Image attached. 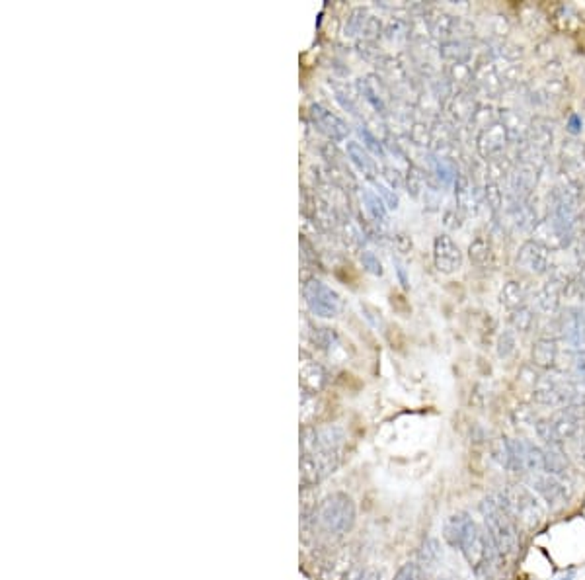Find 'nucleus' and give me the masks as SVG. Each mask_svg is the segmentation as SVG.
I'll list each match as a JSON object with an SVG mask.
<instances>
[{
    "instance_id": "4be33fe9",
    "label": "nucleus",
    "mask_w": 585,
    "mask_h": 580,
    "mask_svg": "<svg viewBox=\"0 0 585 580\" xmlns=\"http://www.w3.org/2000/svg\"><path fill=\"white\" fill-rule=\"evenodd\" d=\"M443 557L441 553V545L435 537H425L422 541V545L418 549V563L425 567H435L439 563V559Z\"/></svg>"
},
{
    "instance_id": "f8f14e48",
    "label": "nucleus",
    "mask_w": 585,
    "mask_h": 580,
    "mask_svg": "<svg viewBox=\"0 0 585 580\" xmlns=\"http://www.w3.org/2000/svg\"><path fill=\"white\" fill-rule=\"evenodd\" d=\"M499 121L503 123V127L508 129L510 141L513 145H523L529 139V129H531V121L525 120V116L519 110L513 108H501L499 110Z\"/></svg>"
},
{
    "instance_id": "6ab92c4d",
    "label": "nucleus",
    "mask_w": 585,
    "mask_h": 580,
    "mask_svg": "<svg viewBox=\"0 0 585 580\" xmlns=\"http://www.w3.org/2000/svg\"><path fill=\"white\" fill-rule=\"evenodd\" d=\"M537 325V311L531 305L519 307L510 313V329L515 330L517 334H527L531 332Z\"/></svg>"
},
{
    "instance_id": "aec40b11",
    "label": "nucleus",
    "mask_w": 585,
    "mask_h": 580,
    "mask_svg": "<svg viewBox=\"0 0 585 580\" xmlns=\"http://www.w3.org/2000/svg\"><path fill=\"white\" fill-rule=\"evenodd\" d=\"M544 473L554 475L558 479L568 477V460L564 455V449L544 448Z\"/></svg>"
},
{
    "instance_id": "c85d7f7f",
    "label": "nucleus",
    "mask_w": 585,
    "mask_h": 580,
    "mask_svg": "<svg viewBox=\"0 0 585 580\" xmlns=\"http://www.w3.org/2000/svg\"><path fill=\"white\" fill-rule=\"evenodd\" d=\"M566 132L570 133L572 137H577L579 133L584 132V116L572 111V114L568 116V120H566Z\"/></svg>"
},
{
    "instance_id": "c756f323",
    "label": "nucleus",
    "mask_w": 585,
    "mask_h": 580,
    "mask_svg": "<svg viewBox=\"0 0 585 580\" xmlns=\"http://www.w3.org/2000/svg\"><path fill=\"white\" fill-rule=\"evenodd\" d=\"M574 579H575V572H574V570H570V572H568L566 577H560L558 580H574Z\"/></svg>"
},
{
    "instance_id": "9b49d317",
    "label": "nucleus",
    "mask_w": 585,
    "mask_h": 580,
    "mask_svg": "<svg viewBox=\"0 0 585 580\" xmlns=\"http://www.w3.org/2000/svg\"><path fill=\"white\" fill-rule=\"evenodd\" d=\"M344 442V432L340 428H322L313 436H306L303 442V453H318V451H340Z\"/></svg>"
},
{
    "instance_id": "1a4fd4ad",
    "label": "nucleus",
    "mask_w": 585,
    "mask_h": 580,
    "mask_svg": "<svg viewBox=\"0 0 585 580\" xmlns=\"http://www.w3.org/2000/svg\"><path fill=\"white\" fill-rule=\"evenodd\" d=\"M531 296L537 313H541L548 318L558 317V313L562 309V287L556 282L546 280L544 284H541L532 291Z\"/></svg>"
},
{
    "instance_id": "0eeeda50",
    "label": "nucleus",
    "mask_w": 585,
    "mask_h": 580,
    "mask_svg": "<svg viewBox=\"0 0 585 580\" xmlns=\"http://www.w3.org/2000/svg\"><path fill=\"white\" fill-rule=\"evenodd\" d=\"M510 135H508V129L503 127V123L498 121V123H492L488 125L484 129L476 132V137H474V145H476V153L478 156L488 163L492 158H498L501 154H505V149L510 145Z\"/></svg>"
},
{
    "instance_id": "423d86ee",
    "label": "nucleus",
    "mask_w": 585,
    "mask_h": 580,
    "mask_svg": "<svg viewBox=\"0 0 585 580\" xmlns=\"http://www.w3.org/2000/svg\"><path fill=\"white\" fill-rule=\"evenodd\" d=\"M529 484L535 493L541 496L544 502L548 504V508H562L568 504L570 500V491L566 487V482L554 475H548V473H531L529 477Z\"/></svg>"
},
{
    "instance_id": "4468645a",
    "label": "nucleus",
    "mask_w": 585,
    "mask_h": 580,
    "mask_svg": "<svg viewBox=\"0 0 585 580\" xmlns=\"http://www.w3.org/2000/svg\"><path fill=\"white\" fill-rule=\"evenodd\" d=\"M558 354H560V346L558 340L552 336H541L535 340L531 350V361L532 365L541 368V370H552L558 361Z\"/></svg>"
},
{
    "instance_id": "f3484780",
    "label": "nucleus",
    "mask_w": 585,
    "mask_h": 580,
    "mask_svg": "<svg viewBox=\"0 0 585 580\" xmlns=\"http://www.w3.org/2000/svg\"><path fill=\"white\" fill-rule=\"evenodd\" d=\"M470 520H472V518H470V514H466V512H458V514L449 516V518L445 520L443 537H445V541H447L451 547L458 549V545H461V539H463V536H465L466 525H468Z\"/></svg>"
},
{
    "instance_id": "b1692460",
    "label": "nucleus",
    "mask_w": 585,
    "mask_h": 580,
    "mask_svg": "<svg viewBox=\"0 0 585 580\" xmlns=\"http://www.w3.org/2000/svg\"><path fill=\"white\" fill-rule=\"evenodd\" d=\"M498 121L499 111L496 110L492 104H488V102H478L474 116H472V120H470V125L476 127L478 132H480V129H484V127L492 125V123H498Z\"/></svg>"
},
{
    "instance_id": "9d476101",
    "label": "nucleus",
    "mask_w": 585,
    "mask_h": 580,
    "mask_svg": "<svg viewBox=\"0 0 585 580\" xmlns=\"http://www.w3.org/2000/svg\"><path fill=\"white\" fill-rule=\"evenodd\" d=\"M434 260L439 272L453 274L456 270H461V266H463V252L451 237L441 235V237L435 239Z\"/></svg>"
},
{
    "instance_id": "2eb2a0df",
    "label": "nucleus",
    "mask_w": 585,
    "mask_h": 580,
    "mask_svg": "<svg viewBox=\"0 0 585 580\" xmlns=\"http://www.w3.org/2000/svg\"><path fill=\"white\" fill-rule=\"evenodd\" d=\"M527 143L539 149L541 153L548 154V151L554 147V127L552 121L546 118H535L531 120V129H529V139Z\"/></svg>"
},
{
    "instance_id": "f257e3e1",
    "label": "nucleus",
    "mask_w": 585,
    "mask_h": 580,
    "mask_svg": "<svg viewBox=\"0 0 585 580\" xmlns=\"http://www.w3.org/2000/svg\"><path fill=\"white\" fill-rule=\"evenodd\" d=\"M480 514L484 518L486 534L492 539L494 547L498 549L503 557L515 555L521 545L517 520L508 512V508L501 504L498 494H492L480 502Z\"/></svg>"
},
{
    "instance_id": "ddd939ff",
    "label": "nucleus",
    "mask_w": 585,
    "mask_h": 580,
    "mask_svg": "<svg viewBox=\"0 0 585 580\" xmlns=\"http://www.w3.org/2000/svg\"><path fill=\"white\" fill-rule=\"evenodd\" d=\"M529 296H531V289L529 285L525 284L523 280H510L505 282L503 287L499 289V305L508 311H515L519 307L529 305Z\"/></svg>"
},
{
    "instance_id": "dca6fc26",
    "label": "nucleus",
    "mask_w": 585,
    "mask_h": 580,
    "mask_svg": "<svg viewBox=\"0 0 585 580\" xmlns=\"http://www.w3.org/2000/svg\"><path fill=\"white\" fill-rule=\"evenodd\" d=\"M455 196L456 206L461 211H465L466 215H474L478 211V196L474 184H470L468 176L458 174L455 180Z\"/></svg>"
},
{
    "instance_id": "7c9ffc66",
    "label": "nucleus",
    "mask_w": 585,
    "mask_h": 580,
    "mask_svg": "<svg viewBox=\"0 0 585 580\" xmlns=\"http://www.w3.org/2000/svg\"><path fill=\"white\" fill-rule=\"evenodd\" d=\"M582 116H584V120H585V100H584V114H582Z\"/></svg>"
},
{
    "instance_id": "7ed1b4c3",
    "label": "nucleus",
    "mask_w": 585,
    "mask_h": 580,
    "mask_svg": "<svg viewBox=\"0 0 585 580\" xmlns=\"http://www.w3.org/2000/svg\"><path fill=\"white\" fill-rule=\"evenodd\" d=\"M498 498L508 508V512L527 527H537L544 518L541 500L537 498L535 491L525 484H505L503 491L498 493Z\"/></svg>"
},
{
    "instance_id": "393cba45",
    "label": "nucleus",
    "mask_w": 585,
    "mask_h": 580,
    "mask_svg": "<svg viewBox=\"0 0 585 580\" xmlns=\"http://www.w3.org/2000/svg\"><path fill=\"white\" fill-rule=\"evenodd\" d=\"M517 332L511 329H505L499 332L498 342H496V354H498L499 360H510L515 356L517 352Z\"/></svg>"
},
{
    "instance_id": "bb28decb",
    "label": "nucleus",
    "mask_w": 585,
    "mask_h": 580,
    "mask_svg": "<svg viewBox=\"0 0 585 580\" xmlns=\"http://www.w3.org/2000/svg\"><path fill=\"white\" fill-rule=\"evenodd\" d=\"M425 579V569L418 561H410L406 565H402L394 580H423Z\"/></svg>"
},
{
    "instance_id": "412c9836",
    "label": "nucleus",
    "mask_w": 585,
    "mask_h": 580,
    "mask_svg": "<svg viewBox=\"0 0 585 580\" xmlns=\"http://www.w3.org/2000/svg\"><path fill=\"white\" fill-rule=\"evenodd\" d=\"M515 163L508 154H501L498 158H492L486 163V182H498L501 178H510Z\"/></svg>"
},
{
    "instance_id": "cd10ccee",
    "label": "nucleus",
    "mask_w": 585,
    "mask_h": 580,
    "mask_svg": "<svg viewBox=\"0 0 585 580\" xmlns=\"http://www.w3.org/2000/svg\"><path fill=\"white\" fill-rule=\"evenodd\" d=\"M380 577H382V572L379 569L367 567V569L351 570L346 580H380Z\"/></svg>"
},
{
    "instance_id": "2f4dec72",
    "label": "nucleus",
    "mask_w": 585,
    "mask_h": 580,
    "mask_svg": "<svg viewBox=\"0 0 585 580\" xmlns=\"http://www.w3.org/2000/svg\"><path fill=\"white\" fill-rule=\"evenodd\" d=\"M443 580H449V579H443Z\"/></svg>"
},
{
    "instance_id": "5701e85b",
    "label": "nucleus",
    "mask_w": 585,
    "mask_h": 580,
    "mask_svg": "<svg viewBox=\"0 0 585 580\" xmlns=\"http://www.w3.org/2000/svg\"><path fill=\"white\" fill-rule=\"evenodd\" d=\"M441 53L453 63H468V59L472 57V49L463 39H449L441 45Z\"/></svg>"
},
{
    "instance_id": "a211bd4d",
    "label": "nucleus",
    "mask_w": 585,
    "mask_h": 580,
    "mask_svg": "<svg viewBox=\"0 0 585 580\" xmlns=\"http://www.w3.org/2000/svg\"><path fill=\"white\" fill-rule=\"evenodd\" d=\"M468 258L476 268H488L492 266L494 260V252H492V242L486 235H478L474 241L468 246Z\"/></svg>"
},
{
    "instance_id": "a878e982",
    "label": "nucleus",
    "mask_w": 585,
    "mask_h": 580,
    "mask_svg": "<svg viewBox=\"0 0 585 580\" xmlns=\"http://www.w3.org/2000/svg\"><path fill=\"white\" fill-rule=\"evenodd\" d=\"M482 196H484V201L492 211V215L498 217L499 213L503 211V192H501L498 182H484Z\"/></svg>"
},
{
    "instance_id": "6e6552de",
    "label": "nucleus",
    "mask_w": 585,
    "mask_h": 580,
    "mask_svg": "<svg viewBox=\"0 0 585 580\" xmlns=\"http://www.w3.org/2000/svg\"><path fill=\"white\" fill-rule=\"evenodd\" d=\"M472 88L476 92H482L486 96H498L503 88L501 77L496 63L490 57H482L474 63V77H472Z\"/></svg>"
},
{
    "instance_id": "f03ea898",
    "label": "nucleus",
    "mask_w": 585,
    "mask_h": 580,
    "mask_svg": "<svg viewBox=\"0 0 585 580\" xmlns=\"http://www.w3.org/2000/svg\"><path fill=\"white\" fill-rule=\"evenodd\" d=\"M313 518L320 532L328 536H344L355 524V502L344 493L330 494L316 506Z\"/></svg>"
},
{
    "instance_id": "20e7f679",
    "label": "nucleus",
    "mask_w": 585,
    "mask_h": 580,
    "mask_svg": "<svg viewBox=\"0 0 585 580\" xmlns=\"http://www.w3.org/2000/svg\"><path fill=\"white\" fill-rule=\"evenodd\" d=\"M515 264L531 275H548L554 266V252L535 239L525 241L517 251Z\"/></svg>"
},
{
    "instance_id": "39448f33",
    "label": "nucleus",
    "mask_w": 585,
    "mask_h": 580,
    "mask_svg": "<svg viewBox=\"0 0 585 580\" xmlns=\"http://www.w3.org/2000/svg\"><path fill=\"white\" fill-rule=\"evenodd\" d=\"M340 465V451H318L303 453L301 460V482L304 487H313L330 477Z\"/></svg>"
}]
</instances>
